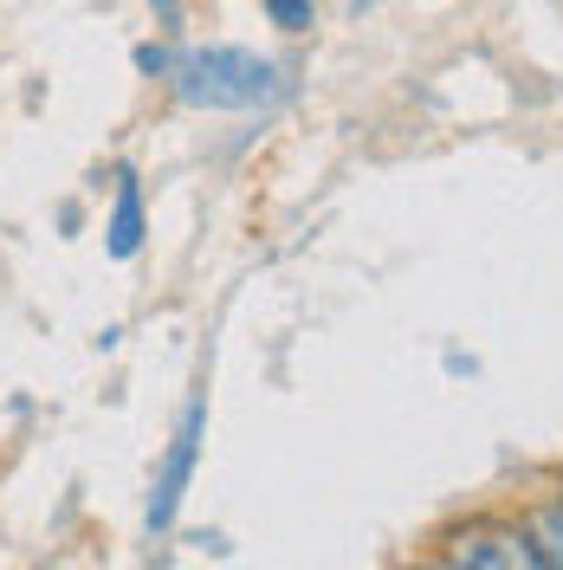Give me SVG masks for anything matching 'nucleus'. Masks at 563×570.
<instances>
[{
    "mask_svg": "<svg viewBox=\"0 0 563 570\" xmlns=\"http://www.w3.org/2000/svg\"><path fill=\"white\" fill-rule=\"evenodd\" d=\"M162 71L181 91V105H195V110H259L285 91L279 66L259 59V52H240V46L181 52V59H162Z\"/></svg>",
    "mask_w": 563,
    "mask_h": 570,
    "instance_id": "nucleus-1",
    "label": "nucleus"
},
{
    "mask_svg": "<svg viewBox=\"0 0 563 570\" xmlns=\"http://www.w3.org/2000/svg\"><path fill=\"white\" fill-rule=\"evenodd\" d=\"M441 558L466 564V570H544L525 525H498V519H473V525L447 532L441 538Z\"/></svg>",
    "mask_w": 563,
    "mask_h": 570,
    "instance_id": "nucleus-2",
    "label": "nucleus"
},
{
    "mask_svg": "<svg viewBox=\"0 0 563 570\" xmlns=\"http://www.w3.org/2000/svg\"><path fill=\"white\" fill-rule=\"evenodd\" d=\"M201 422H208V409L195 402L176 428V448H169V461L156 473V493H149V532H169L176 525V505L188 493V473H195V448H201Z\"/></svg>",
    "mask_w": 563,
    "mask_h": 570,
    "instance_id": "nucleus-3",
    "label": "nucleus"
},
{
    "mask_svg": "<svg viewBox=\"0 0 563 570\" xmlns=\"http://www.w3.org/2000/svg\"><path fill=\"white\" fill-rule=\"evenodd\" d=\"M110 253L117 259H130V253L142 247V195H137V181L124 176V188H117V208H110Z\"/></svg>",
    "mask_w": 563,
    "mask_h": 570,
    "instance_id": "nucleus-4",
    "label": "nucleus"
},
{
    "mask_svg": "<svg viewBox=\"0 0 563 570\" xmlns=\"http://www.w3.org/2000/svg\"><path fill=\"white\" fill-rule=\"evenodd\" d=\"M531 544H537V558L551 570H563V505H544V512H531Z\"/></svg>",
    "mask_w": 563,
    "mask_h": 570,
    "instance_id": "nucleus-5",
    "label": "nucleus"
},
{
    "mask_svg": "<svg viewBox=\"0 0 563 570\" xmlns=\"http://www.w3.org/2000/svg\"><path fill=\"white\" fill-rule=\"evenodd\" d=\"M279 33H312V0H259Z\"/></svg>",
    "mask_w": 563,
    "mask_h": 570,
    "instance_id": "nucleus-6",
    "label": "nucleus"
},
{
    "mask_svg": "<svg viewBox=\"0 0 563 570\" xmlns=\"http://www.w3.org/2000/svg\"><path fill=\"white\" fill-rule=\"evenodd\" d=\"M363 7H376V0H356V13H363Z\"/></svg>",
    "mask_w": 563,
    "mask_h": 570,
    "instance_id": "nucleus-7",
    "label": "nucleus"
}]
</instances>
